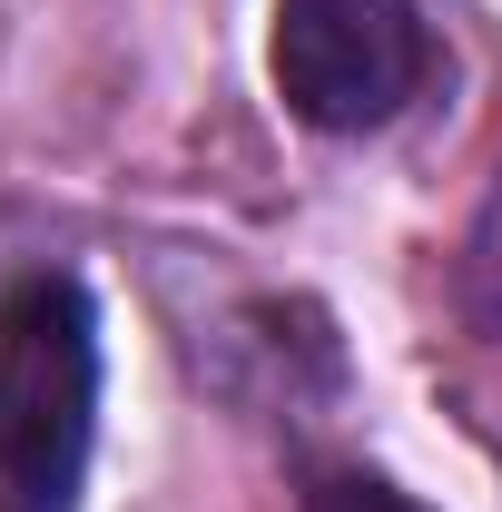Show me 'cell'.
Instances as JSON below:
<instances>
[{"mask_svg": "<svg viewBox=\"0 0 502 512\" xmlns=\"http://www.w3.org/2000/svg\"><path fill=\"white\" fill-rule=\"evenodd\" d=\"M99 414V325L69 276L0 296V512H69Z\"/></svg>", "mask_w": 502, "mask_h": 512, "instance_id": "cell-1", "label": "cell"}, {"mask_svg": "<svg viewBox=\"0 0 502 512\" xmlns=\"http://www.w3.org/2000/svg\"><path fill=\"white\" fill-rule=\"evenodd\" d=\"M424 79L414 0H276V89L306 128H384Z\"/></svg>", "mask_w": 502, "mask_h": 512, "instance_id": "cell-2", "label": "cell"}, {"mask_svg": "<svg viewBox=\"0 0 502 512\" xmlns=\"http://www.w3.org/2000/svg\"><path fill=\"white\" fill-rule=\"evenodd\" d=\"M306 512H424V503L394 493V483H375V473H325L306 493Z\"/></svg>", "mask_w": 502, "mask_h": 512, "instance_id": "cell-3", "label": "cell"}, {"mask_svg": "<svg viewBox=\"0 0 502 512\" xmlns=\"http://www.w3.org/2000/svg\"><path fill=\"white\" fill-rule=\"evenodd\" d=\"M502 276V197H493V227H483V286Z\"/></svg>", "mask_w": 502, "mask_h": 512, "instance_id": "cell-4", "label": "cell"}]
</instances>
